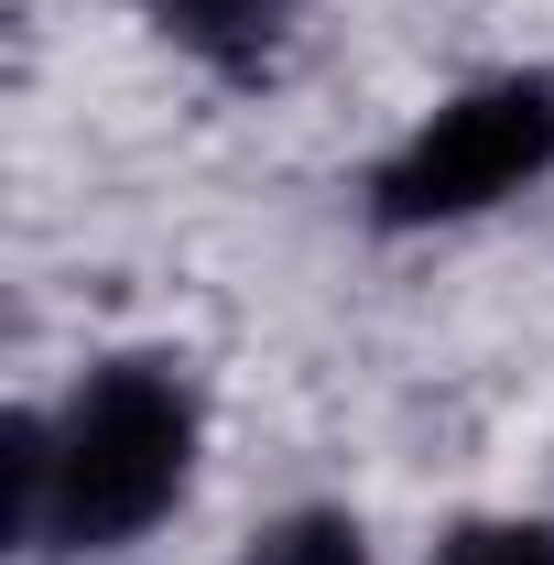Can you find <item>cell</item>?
<instances>
[{"mask_svg": "<svg viewBox=\"0 0 554 565\" xmlns=\"http://www.w3.org/2000/svg\"><path fill=\"white\" fill-rule=\"evenodd\" d=\"M239 565H370V533H359V511H327V500H305V511H273Z\"/></svg>", "mask_w": 554, "mask_h": 565, "instance_id": "obj_4", "label": "cell"}, {"mask_svg": "<svg viewBox=\"0 0 554 565\" xmlns=\"http://www.w3.org/2000/svg\"><path fill=\"white\" fill-rule=\"evenodd\" d=\"M196 490V381L185 359H98L44 414V533L33 555H120Z\"/></svg>", "mask_w": 554, "mask_h": 565, "instance_id": "obj_1", "label": "cell"}, {"mask_svg": "<svg viewBox=\"0 0 554 565\" xmlns=\"http://www.w3.org/2000/svg\"><path fill=\"white\" fill-rule=\"evenodd\" d=\"M294 11H305V0H141V22H152V33H163L185 66L228 76V87H251V76L283 66Z\"/></svg>", "mask_w": 554, "mask_h": 565, "instance_id": "obj_3", "label": "cell"}, {"mask_svg": "<svg viewBox=\"0 0 554 565\" xmlns=\"http://www.w3.org/2000/svg\"><path fill=\"white\" fill-rule=\"evenodd\" d=\"M435 565H554V522H522V511H489V522H457Z\"/></svg>", "mask_w": 554, "mask_h": 565, "instance_id": "obj_5", "label": "cell"}, {"mask_svg": "<svg viewBox=\"0 0 554 565\" xmlns=\"http://www.w3.org/2000/svg\"><path fill=\"white\" fill-rule=\"evenodd\" d=\"M544 174H554V76H479V87L435 98L414 131L381 152L370 228H392V239L468 228V217L533 196Z\"/></svg>", "mask_w": 554, "mask_h": 565, "instance_id": "obj_2", "label": "cell"}]
</instances>
